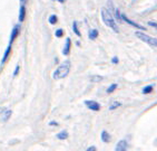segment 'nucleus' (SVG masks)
<instances>
[{
  "label": "nucleus",
  "instance_id": "1",
  "mask_svg": "<svg viewBox=\"0 0 157 151\" xmlns=\"http://www.w3.org/2000/svg\"><path fill=\"white\" fill-rule=\"evenodd\" d=\"M69 71H70V62L69 60H66L61 65H59L57 70L52 73V79L54 80L65 79L69 74Z\"/></svg>",
  "mask_w": 157,
  "mask_h": 151
},
{
  "label": "nucleus",
  "instance_id": "2",
  "mask_svg": "<svg viewBox=\"0 0 157 151\" xmlns=\"http://www.w3.org/2000/svg\"><path fill=\"white\" fill-rule=\"evenodd\" d=\"M101 18H103L104 24H105L106 26L110 27L114 31H115V33H118V31H119L118 26L116 25L115 19L113 18L112 14L109 12L108 9H106V8H103V9H101Z\"/></svg>",
  "mask_w": 157,
  "mask_h": 151
},
{
  "label": "nucleus",
  "instance_id": "3",
  "mask_svg": "<svg viewBox=\"0 0 157 151\" xmlns=\"http://www.w3.org/2000/svg\"><path fill=\"white\" fill-rule=\"evenodd\" d=\"M135 36H136L137 38H139L140 40H143V42L147 43L148 45L151 46V47H156V46H157V40H156V38L148 36V35H146V34L142 33V31H136V33H135Z\"/></svg>",
  "mask_w": 157,
  "mask_h": 151
},
{
  "label": "nucleus",
  "instance_id": "4",
  "mask_svg": "<svg viewBox=\"0 0 157 151\" xmlns=\"http://www.w3.org/2000/svg\"><path fill=\"white\" fill-rule=\"evenodd\" d=\"M85 105L87 106V108H89V110H91V111H99L100 110V104L95 102V101H90V100L85 101Z\"/></svg>",
  "mask_w": 157,
  "mask_h": 151
},
{
  "label": "nucleus",
  "instance_id": "5",
  "mask_svg": "<svg viewBox=\"0 0 157 151\" xmlns=\"http://www.w3.org/2000/svg\"><path fill=\"white\" fill-rule=\"evenodd\" d=\"M121 19H123V20H125L127 22V24H129L130 26H134V27H136V28H138V29H142V30H145V27H143V26H140V25H138V24H136V22H134L133 20H130L128 17H127L126 15H121Z\"/></svg>",
  "mask_w": 157,
  "mask_h": 151
},
{
  "label": "nucleus",
  "instance_id": "6",
  "mask_svg": "<svg viewBox=\"0 0 157 151\" xmlns=\"http://www.w3.org/2000/svg\"><path fill=\"white\" fill-rule=\"evenodd\" d=\"M19 31H20V26H19V25H16L15 27H13V29H12V31H11L10 42H9V45H8V46H11L12 45V43H13V40L16 39V37L19 35Z\"/></svg>",
  "mask_w": 157,
  "mask_h": 151
},
{
  "label": "nucleus",
  "instance_id": "7",
  "mask_svg": "<svg viewBox=\"0 0 157 151\" xmlns=\"http://www.w3.org/2000/svg\"><path fill=\"white\" fill-rule=\"evenodd\" d=\"M115 151H127V142L125 140L118 141V143L116 145Z\"/></svg>",
  "mask_w": 157,
  "mask_h": 151
},
{
  "label": "nucleus",
  "instance_id": "8",
  "mask_svg": "<svg viewBox=\"0 0 157 151\" xmlns=\"http://www.w3.org/2000/svg\"><path fill=\"white\" fill-rule=\"evenodd\" d=\"M70 47H71V40H70V38H67L66 44H65V46H63V55H69Z\"/></svg>",
  "mask_w": 157,
  "mask_h": 151
},
{
  "label": "nucleus",
  "instance_id": "9",
  "mask_svg": "<svg viewBox=\"0 0 157 151\" xmlns=\"http://www.w3.org/2000/svg\"><path fill=\"white\" fill-rule=\"evenodd\" d=\"M25 17H26V8H25L24 5L20 6V10H19V21H24Z\"/></svg>",
  "mask_w": 157,
  "mask_h": 151
},
{
  "label": "nucleus",
  "instance_id": "10",
  "mask_svg": "<svg viewBox=\"0 0 157 151\" xmlns=\"http://www.w3.org/2000/svg\"><path fill=\"white\" fill-rule=\"evenodd\" d=\"M98 30L97 29H90L89 30V33H88V37H89V39L91 40H95L98 37Z\"/></svg>",
  "mask_w": 157,
  "mask_h": 151
},
{
  "label": "nucleus",
  "instance_id": "11",
  "mask_svg": "<svg viewBox=\"0 0 157 151\" xmlns=\"http://www.w3.org/2000/svg\"><path fill=\"white\" fill-rule=\"evenodd\" d=\"M110 140H112L110 134H109L107 131H103V132H101V141L107 143V142H110Z\"/></svg>",
  "mask_w": 157,
  "mask_h": 151
},
{
  "label": "nucleus",
  "instance_id": "12",
  "mask_svg": "<svg viewBox=\"0 0 157 151\" xmlns=\"http://www.w3.org/2000/svg\"><path fill=\"white\" fill-rule=\"evenodd\" d=\"M56 138H57V139H59V140H66L67 138H68V132H67L66 130L61 131V132L57 133Z\"/></svg>",
  "mask_w": 157,
  "mask_h": 151
},
{
  "label": "nucleus",
  "instance_id": "13",
  "mask_svg": "<svg viewBox=\"0 0 157 151\" xmlns=\"http://www.w3.org/2000/svg\"><path fill=\"white\" fill-rule=\"evenodd\" d=\"M10 116H11V110H6L2 114V121L3 122H7V121L9 120Z\"/></svg>",
  "mask_w": 157,
  "mask_h": 151
},
{
  "label": "nucleus",
  "instance_id": "14",
  "mask_svg": "<svg viewBox=\"0 0 157 151\" xmlns=\"http://www.w3.org/2000/svg\"><path fill=\"white\" fill-rule=\"evenodd\" d=\"M10 51H11V46H8L6 49V51H5V54H3V57H2V60H1V63H6L7 58H8V56H9L10 54Z\"/></svg>",
  "mask_w": 157,
  "mask_h": 151
},
{
  "label": "nucleus",
  "instance_id": "15",
  "mask_svg": "<svg viewBox=\"0 0 157 151\" xmlns=\"http://www.w3.org/2000/svg\"><path fill=\"white\" fill-rule=\"evenodd\" d=\"M48 20H49V24L50 25H56L58 21V17L56 15H52V16H49Z\"/></svg>",
  "mask_w": 157,
  "mask_h": 151
},
{
  "label": "nucleus",
  "instance_id": "16",
  "mask_svg": "<svg viewBox=\"0 0 157 151\" xmlns=\"http://www.w3.org/2000/svg\"><path fill=\"white\" fill-rule=\"evenodd\" d=\"M73 30H74V33H75L78 37L82 36V34H80V31L78 30V27H77V21H74L73 22Z\"/></svg>",
  "mask_w": 157,
  "mask_h": 151
},
{
  "label": "nucleus",
  "instance_id": "17",
  "mask_svg": "<svg viewBox=\"0 0 157 151\" xmlns=\"http://www.w3.org/2000/svg\"><path fill=\"white\" fill-rule=\"evenodd\" d=\"M153 85H147V86H145V88H143V93L144 94H149L151 93V91H153Z\"/></svg>",
  "mask_w": 157,
  "mask_h": 151
},
{
  "label": "nucleus",
  "instance_id": "18",
  "mask_svg": "<svg viewBox=\"0 0 157 151\" xmlns=\"http://www.w3.org/2000/svg\"><path fill=\"white\" fill-rule=\"evenodd\" d=\"M116 88H117V84H116V83H114V84H112L108 88H107V93H109V94L113 93V92H114Z\"/></svg>",
  "mask_w": 157,
  "mask_h": 151
},
{
  "label": "nucleus",
  "instance_id": "19",
  "mask_svg": "<svg viewBox=\"0 0 157 151\" xmlns=\"http://www.w3.org/2000/svg\"><path fill=\"white\" fill-rule=\"evenodd\" d=\"M103 80V77L101 76H98V75H96V76H93L90 79V81L93 82V83H96V82H99V81H101Z\"/></svg>",
  "mask_w": 157,
  "mask_h": 151
},
{
  "label": "nucleus",
  "instance_id": "20",
  "mask_svg": "<svg viewBox=\"0 0 157 151\" xmlns=\"http://www.w3.org/2000/svg\"><path fill=\"white\" fill-rule=\"evenodd\" d=\"M121 104L119 102H113V104L110 106H109V110L112 111V110H114V109H116V108H118V106H121Z\"/></svg>",
  "mask_w": 157,
  "mask_h": 151
},
{
  "label": "nucleus",
  "instance_id": "21",
  "mask_svg": "<svg viewBox=\"0 0 157 151\" xmlns=\"http://www.w3.org/2000/svg\"><path fill=\"white\" fill-rule=\"evenodd\" d=\"M56 37H61L63 35V29H57L56 30V33H55Z\"/></svg>",
  "mask_w": 157,
  "mask_h": 151
},
{
  "label": "nucleus",
  "instance_id": "22",
  "mask_svg": "<svg viewBox=\"0 0 157 151\" xmlns=\"http://www.w3.org/2000/svg\"><path fill=\"white\" fill-rule=\"evenodd\" d=\"M86 151H97V149H96V147L95 145H90L89 148H87V150Z\"/></svg>",
  "mask_w": 157,
  "mask_h": 151
},
{
  "label": "nucleus",
  "instance_id": "23",
  "mask_svg": "<svg viewBox=\"0 0 157 151\" xmlns=\"http://www.w3.org/2000/svg\"><path fill=\"white\" fill-rule=\"evenodd\" d=\"M19 68H20V67H19V65H17V66H16V70H15V72H13V76H17V75H18Z\"/></svg>",
  "mask_w": 157,
  "mask_h": 151
},
{
  "label": "nucleus",
  "instance_id": "24",
  "mask_svg": "<svg viewBox=\"0 0 157 151\" xmlns=\"http://www.w3.org/2000/svg\"><path fill=\"white\" fill-rule=\"evenodd\" d=\"M118 62H119L118 57H113V58H112V63H113V64H117Z\"/></svg>",
  "mask_w": 157,
  "mask_h": 151
},
{
  "label": "nucleus",
  "instance_id": "25",
  "mask_svg": "<svg viewBox=\"0 0 157 151\" xmlns=\"http://www.w3.org/2000/svg\"><path fill=\"white\" fill-rule=\"evenodd\" d=\"M148 25H149V26H153V27H155L156 28V22H155V21H148Z\"/></svg>",
  "mask_w": 157,
  "mask_h": 151
},
{
  "label": "nucleus",
  "instance_id": "26",
  "mask_svg": "<svg viewBox=\"0 0 157 151\" xmlns=\"http://www.w3.org/2000/svg\"><path fill=\"white\" fill-rule=\"evenodd\" d=\"M49 125H58V122H56V121H50V122H49Z\"/></svg>",
  "mask_w": 157,
  "mask_h": 151
}]
</instances>
